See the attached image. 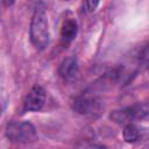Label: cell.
<instances>
[{
    "instance_id": "obj_1",
    "label": "cell",
    "mask_w": 149,
    "mask_h": 149,
    "mask_svg": "<svg viewBox=\"0 0 149 149\" xmlns=\"http://www.w3.org/2000/svg\"><path fill=\"white\" fill-rule=\"evenodd\" d=\"M29 33H30V41L36 49L43 50L49 44L50 34L48 27V17L43 5H38L35 8L30 21Z\"/></svg>"
},
{
    "instance_id": "obj_2",
    "label": "cell",
    "mask_w": 149,
    "mask_h": 149,
    "mask_svg": "<svg viewBox=\"0 0 149 149\" xmlns=\"http://www.w3.org/2000/svg\"><path fill=\"white\" fill-rule=\"evenodd\" d=\"M6 136L12 142L33 143L38 140L36 128L29 121H12L6 127Z\"/></svg>"
},
{
    "instance_id": "obj_3",
    "label": "cell",
    "mask_w": 149,
    "mask_h": 149,
    "mask_svg": "<svg viewBox=\"0 0 149 149\" xmlns=\"http://www.w3.org/2000/svg\"><path fill=\"white\" fill-rule=\"evenodd\" d=\"M72 108L80 115L87 118H98L104 111V101L97 95L83 94L74 99Z\"/></svg>"
},
{
    "instance_id": "obj_4",
    "label": "cell",
    "mask_w": 149,
    "mask_h": 149,
    "mask_svg": "<svg viewBox=\"0 0 149 149\" xmlns=\"http://www.w3.org/2000/svg\"><path fill=\"white\" fill-rule=\"evenodd\" d=\"M149 114L148 108L143 105H134L130 107H126L119 111H114L111 113V119L116 123L127 125L135 120H142Z\"/></svg>"
},
{
    "instance_id": "obj_5",
    "label": "cell",
    "mask_w": 149,
    "mask_h": 149,
    "mask_svg": "<svg viewBox=\"0 0 149 149\" xmlns=\"http://www.w3.org/2000/svg\"><path fill=\"white\" fill-rule=\"evenodd\" d=\"M47 94L43 87L36 85L34 86L29 93L27 94L24 102H23V111L26 112H37L42 109V107L45 104Z\"/></svg>"
},
{
    "instance_id": "obj_6",
    "label": "cell",
    "mask_w": 149,
    "mask_h": 149,
    "mask_svg": "<svg viewBox=\"0 0 149 149\" xmlns=\"http://www.w3.org/2000/svg\"><path fill=\"white\" fill-rule=\"evenodd\" d=\"M58 73L59 76L68 81H73L78 78L79 74V68L77 59L74 57H68L62 61L58 68Z\"/></svg>"
},
{
    "instance_id": "obj_7",
    "label": "cell",
    "mask_w": 149,
    "mask_h": 149,
    "mask_svg": "<svg viewBox=\"0 0 149 149\" xmlns=\"http://www.w3.org/2000/svg\"><path fill=\"white\" fill-rule=\"evenodd\" d=\"M78 33V24L73 17H65L61 26V37L64 42L73 41Z\"/></svg>"
},
{
    "instance_id": "obj_8",
    "label": "cell",
    "mask_w": 149,
    "mask_h": 149,
    "mask_svg": "<svg viewBox=\"0 0 149 149\" xmlns=\"http://www.w3.org/2000/svg\"><path fill=\"white\" fill-rule=\"evenodd\" d=\"M123 139L125 141L129 142V143H133V142H136L137 140H140V136H141V132L140 129L134 125V123H127L123 128Z\"/></svg>"
},
{
    "instance_id": "obj_9",
    "label": "cell",
    "mask_w": 149,
    "mask_h": 149,
    "mask_svg": "<svg viewBox=\"0 0 149 149\" xmlns=\"http://www.w3.org/2000/svg\"><path fill=\"white\" fill-rule=\"evenodd\" d=\"M99 1L100 0H85V9H86V12L93 13L98 7Z\"/></svg>"
},
{
    "instance_id": "obj_10",
    "label": "cell",
    "mask_w": 149,
    "mask_h": 149,
    "mask_svg": "<svg viewBox=\"0 0 149 149\" xmlns=\"http://www.w3.org/2000/svg\"><path fill=\"white\" fill-rule=\"evenodd\" d=\"M141 58H142L143 61H146V62H149V45L143 50V52H142V55H141Z\"/></svg>"
},
{
    "instance_id": "obj_11",
    "label": "cell",
    "mask_w": 149,
    "mask_h": 149,
    "mask_svg": "<svg viewBox=\"0 0 149 149\" xmlns=\"http://www.w3.org/2000/svg\"><path fill=\"white\" fill-rule=\"evenodd\" d=\"M14 1H15V0H2L5 7H10V6L14 3Z\"/></svg>"
},
{
    "instance_id": "obj_12",
    "label": "cell",
    "mask_w": 149,
    "mask_h": 149,
    "mask_svg": "<svg viewBox=\"0 0 149 149\" xmlns=\"http://www.w3.org/2000/svg\"><path fill=\"white\" fill-rule=\"evenodd\" d=\"M63 1H68V2H70V1H73V0H63Z\"/></svg>"
},
{
    "instance_id": "obj_13",
    "label": "cell",
    "mask_w": 149,
    "mask_h": 149,
    "mask_svg": "<svg viewBox=\"0 0 149 149\" xmlns=\"http://www.w3.org/2000/svg\"><path fill=\"white\" fill-rule=\"evenodd\" d=\"M148 71H149V62H148Z\"/></svg>"
}]
</instances>
